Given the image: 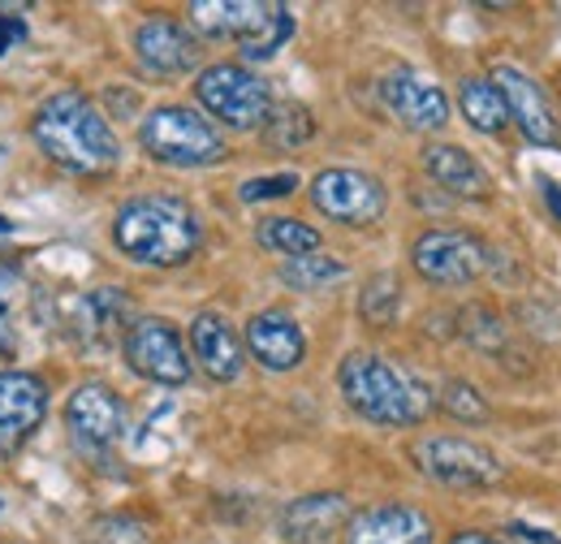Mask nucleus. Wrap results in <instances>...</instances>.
Segmentation results:
<instances>
[{"label": "nucleus", "mask_w": 561, "mask_h": 544, "mask_svg": "<svg viewBox=\"0 0 561 544\" xmlns=\"http://www.w3.org/2000/svg\"><path fill=\"white\" fill-rule=\"evenodd\" d=\"M31 138L39 143V151L53 165H61L70 173H87V178L108 173L122 160V143L113 135L108 117L82 91L48 95L31 117Z\"/></svg>", "instance_id": "1"}, {"label": "nucleus", "mask_w": 561, "mask_h": 544, "mask_svg": "<svg viewBox=\"0 0 561 544\" xmlns=\"http://www.w3.org/2000/svg\"><path fill=\"white\" fill-rule=\"evenodd\" d=\"M113 242L142 269H178L199 251L204 225L178 195H139L113 216Z\"/></svg>", "instance_id": "2"}, {"label": "nucleus", "mask_w": 561, "mask_h": 544, "mask_svg": "<svg viewBox=\"0 0 561 544\" xmlns=\"http://www.w3.org/2000/svg\"><path fill=\"white\" fill-rule=\"evenodd\" d=\"M337 389L351 403L354 415H363L367 423L380 428H411L432 415V389L420 376L393 367L389 359L371 354V350H354L337 367Z\"/></svg>", "instance_id": "3"}, {"label": "nucleus", "mask_w": 561, "mask_h": 544, "mask_svg": "<svg viewBox=\"0 0 561 544\" xmlns=\"http://www.w3.org/2000/svg\"><path fill=\"white\" fill-rule=\"evenodd\" d=\"M195 39H229L247 61H268L294 35V13L273 0H195L191 4Z\"/></svg>", "instance_id": "4"}, {"label": "nucleus", "mask_w": 561, "mask_h": 544, "mask_svg": "<svg viewBox=\"0 0 561 544\" xmlns=\"http://www.w3.org/2000/svg\"><path fill=\"white\" fill-rule=\"evenodd\" d=\"M142 151L169 169H208L229 156L225 135L211 126L204 113L182 109V104H164L151 109L139 126Z\"/></svg>", "instance_id": "5"}, {"label": "nucleus", "mask_w": 561, "mask_h": 544, "mask_svg": "<svg viewBox=\"0 0 561 544\" xmlns=\"http://www.w3.org/2000/svg\"><path fill=\"white\" fill-rule=\"evenodd\" d=\"M195 100L204 104L216 122L233 126V131H264L277 95L273 87L247 66H208L195 78Z\"/></svg>", "instance_id": "6"}, {"label": "nucleus", "mask_w": 561, "mask_h": 544, "mask_svg": "<svg viewBox=\"0 0 561 544\" xmlns=\"http://www.w3.org/2000/svg\"><path fill=\"white\" fill-rule=\"evenodd\" d=\"M411 463L440 488H496L505 479L501 458L467 437H420L411 445Z\"/></svg>", "instance_id": "7"}, {"label": "nucleus", "mask_w": 561, "mask_h": 544, "mask_svg": "<svg viewBox=\"0 0 561 544\" xmlns=\"http://www.w3.org/2000/svg\"><path fill=\"white\" fill-rule=\"evenodd\" d=\"M122 350H126L130 372L151 385H186L191 381V350H186L182 333L160 316L135 320L122 338Z\"/></svg>", "instance_id": "8"}, {"label": "nucleus", "mask_w": 561, "mask_h": 544, "mask_svg": "<svg viewBox=\"0 0 561 544\" xmlns=\"http://www.w3.org/2000/svg\"><path fill=\"white\" fill-rule=\"evenodd\" d=\"M311 204L337 225H376L389 207V191L380 178L363 173V169H324L311 178Z\"/></svg>", "instance_id": "9"}, {"label": "nucleus", "mask_w": 561, "mask_h": 544, "mask_svg": "<svg viewBox=\"0 0 561 544\" xmlns=\"http://www.w3.org/2000/svg\"><path fill=\"white\" fill-rule=\"evenodd\" d=\"M492 251L467 229H427L411 247V264L432 285H467L489 272Z\"/></svg>", "instance_id": "10"}, {"label": "nucleus", "mask_w": 561, "mask_h": 544, "mask_svg": "<svg viewBox=\"0 0 561 544\" xmlns=\"http://www.w3.org/2000/svg\"><path fill=\"white\" fill-rule=\"evenodd\" d=\"M489 78L492 87L501 91L505 109H510V122L523 131L527 143H536V147H561V122L558 113H553V104H549V91L531 73H523V69L514 66H496Z\"/></svg>", "instance_id": "11"}, {"label": "nucleus", "mask_w": 561, "mask_h": 544, "mask_svg": "<svg viewBox=\"0 0 561 544\" xmlns=\"http://www.w3.org/2000/svg\"><path fill=\"white\" fill-rule=\"evenodd\" d=\"M380 100L407 131H440L449 122V95L415 69L398 66L380 78Z\"/></svg>", "instance_id": "12"}, {"label": "nucleus", "mask_w": 561, "mask_h": 544, "mask_svg": "<svg viewBox=\"0 0 561 544\" xmlns=\"http://www.w3.org/2000/svg\"><path fill=\"white\" fill-rule=\"evenodd\" d=\"M66 428H70V437L82 450H108L126 432V407L100 381L78 385L70 394V403H66Z\"/></svg>", "instance_id": "13"}, {"label": "nucleus", "mask_w": 561, "mask_h": 544, "mask_svg": "<svg viewBox=\"0 0 561 544\" xmlns=\"http://www.w3.org/2000/svg\"><path fill=\"white\" fill-rule=\"evenodd\" d=\"M48 415V385L31 372H0V458L18 454Z\"/></svg>", "instance_id": "14"}, {"label": "nucleus", "mask_w": 561, "mask_h": 544, "mask_svg": "<svg viewBox=\"0 0 561 544\" xmlns=\"http://www.w3.org/2000/svg\"><path fill=\"white\" fill-rule=\"evenodd\" d=\"M135 57L156 78H178L199 66V39L173 18H147L135 31Z\"/></svg>", "instance_id": "15"}, {"label": "nucleus", "mask_w": 561, "mask_h": 544, "mask_svg": "<svg viewBox=\"0 0 561 544\" xmlns=\"http://www.w3.org/2000/svg\"><path fill=\"white\" fill-rule=\"evenodd\" d=\"M346 544H432V519L415 506L380 501L354 510L346 523Z\"/></svg>", "instance_id": "16"}, {"label": "nucleus", "mask_w": 561, "mask_h": 544, "mask_svg": "<svg viewBox=\"0 0 561 544\" xmlns=\"http://www.w3.org/2000/svg\"><path fill=\"white\" fill-rule=\"evenodd\" d=\"M242 345L268 372H294L307 359V338H302L298 320L285 311H255L242 329Z\"/></svg>", "instance_id": "17"}, {"label": "nucleus", "mask_w": 561, "mask_h": 544, "mask_svg": "<svg viewBox=\"0 0 561 544\" xmlns=\"http://www.w3.org/2000/svg\"><path fill=\"white\" fill-rule=\"evenodd\" d=\"M191 350H195V363L204 367V376H211L216 385H233L242 376L247 345L220 311H199L191 320Z\"/></svg>", "instance_id": "18"}, {"label": "nucleus", "mask_w": 561, "mask_h": 544, "mask_svg": "<svg viewBox=\"0 0 561 544\" xmlns=\"http://www.w3.org/2000/svg\"><path fill=\"white\" fill-rule=\"evenodd\" d=\"M351 523V501L342 492H311L280 510V536L289 544H324Z\"/></svg>", "instance_id": "19"}, {"label": "nucleus", "mask_w": 561, "mask_h": 544, "mask_svg": "<svg viewBox=\"0 0 561 544\" xmlns=\"http://www.w3.org/2000/svg\"><path fill=\"white\" fill-rule=\"evenodd\" d=\"M130 294L126 290H95L82 294L70 311V333L82 345H113L130 329Z\"/></svg>", "instance_id": "20"}, {"label": "nucleus", "mask_w": 561, "mask_h": 544, "mask_svg": "<svg viewBox=\"0 0 561 544\" xmlns=\"http://www.w3.org/2000/svg\"><path fill=\"white\" fill-rule=\"evenodd\" d=\"M423 169L440 191H449L458 200H489L492 195V178L484 173V165L458 143H427Z\"/></svg>", "instance_id": "21"}, {"label": "nucleus", "mask_w": 561, "mask_h": 544, "mask_svg": "<svg viewBox=\"0 0 561 544\" xmlns=\"http://www.w3.org/2000/svg\"><path fill=\"white\" fill-rule=\"evenodd\" d=\"M458 109L467 117L471 131L480 135H501L510 126V109L501 100V91L492 87V78H462L458 87Z\"/></svg>", "instance_id": "22"}, {"label": "nucleus", "mask_w": 561, "mask_h": 544, "mask_svg": "<svg viewBox=\"0 0 561 544\" xmlns=\"http://www.w3.org/2000/svg\"><path fill=\"white\" fill-rule=\"evenodd\" d=\"M260 242L268 251H280L285 260H298V256H316L320 251V229H311L307 220H294V216H268L260 220Z\"/></svg>", "instance_id": "23"}, {"label": "nucleus", "mask_w": 561, "mask_h": 544, "mask_svg": "<svg viewBox=\"0 0 561 544\" xmlns=\"http://www.w3.org/2000/svg\"><path fill=\"white\" fill-rule=\"evenodd\" d=\"M311 135H316V117H311L298 100H277V104H273V113H268V122H264V138H268L277 151H294V147H302Z\"/></svg>", "instance_id": "24"}, {"label": "nucleus", "mask_w": 561, "mask_h": 544, "mask_svg": "<svg viewBox=\"0 0 561 544\" xmlns=\"http://www.w3.org/2000/svg\"><path fill=\"white\" fill-rule=\"evenodd\" d=\"M398 311H402V285H398V276H393V272H376V276L363 285V294H358V316H363L367 325L385 329V325L398 320Z\"/></svg>", "instance_id": "25"}, {"label": "nucleus", "mask_w": 561, "mask_h": 544, "mask_svg": "<svg viewBox=\"0 0 561 544\" xmlns=\"http://www.w3.org/2000/svg\"><path fill=\"white\" fill-rule=\"evenodd\" d=\"M346 276V264L333 260V256H298V260H285L280 264V281L294 285V290H320V285H333Z\"/></svg>", "instance_id": "26"}, {"label": "nucleus", "mask_w": 561, "mask_h": 544, "mask_svg": "<svg viewBox=\"0 0 561 544\" xmlns=\"http://www.w3.org/2000/svg\"><path fill=\"white\" fill-rule=\"evenodd\" d=\"M436 403H440L445 415H454V419H462V423H484L492 415L489 403H484V394H480L476 385H467V381H445Z\"/></svg>", "instance_id": "27"}, {"label": "nucleus", "mask_w": 561, "mask_h": 544, "mask_svg": "<svg viewBox=\"0 0 561 544\" xmlns=\"http://www.w3.org/2000/svg\"><path fill=\"white\" fill-rule=\"evenodd\" d=\"M462 333L471 345H480L484 354H501L505 345H510V329L501 325V316H492L484 307H471V311H462Z\"/></svg>", "instance_id": "28"}, {"label": "nucleus", "mask_w": 561, "mask_h": 544, "mask_svg": "<svg viewBox=\"0 0 561 544\" xmlns=\"http://www.w3.org/2000/svg\"><path fill=\"white\" fill-rule=\"evenodd\" d=\"M18 298H22V276H18V269L0 264V354H9L18 345V333H13Z\"/></svg>", "instance_id": "29"}, {"label": "nucleus", "mask_w": 561, "mask_h": 544, "mask_svg": "<svg viewBox=\"0 0 561 544\" xmlns=\"http://www.w3.org/2000/svg\"><path fill=\"white\" fill-rule=\"evenodd\" d=\"M298 191V173H268V178H251V182H242V200L247 204H264V200H285V195H294Z\"/></svg>", "instance_id": "30"}, {"label": "nucleus", "mask_w": 561, "mask_h": 544, "mask_svg": "<svg viewBox=\"0 0 561 544\" xmlns=\"http://www.w3.org/2000/svg\"><path fill=\"white\" fill-rule=\"evenodd\" d=\"M91 541L95 544H147V528L135 523V519H104V523H95Z\"/></svg>", "instance_id": "31"}, {"label": "nucleus", "mask_w": 561, "mask_h": 544, "mask_svg": "<svg viewBox=\"0 0 561 544\" xmlns=\"http://www.w3.org/2000/svg\"><path fill=\"white\" fill-rule=\"evenodd\" d=\"M26 39V22L18 13H0V57H9V48H18Z\"/></svg>", "instance_id": "32"}, {"label": "nucleus", "mask_w": 561, "mask_h": 544, "mask_svg": "<svg viewBox=\"0 0 561 544\" xmlns=\"http://www.w3.org/2000/svg\"><path fill=\"white\" fill-rule=\"evenodd\" d=\"M540 195H545L549 212L561 220V182H553V178H540Z\"/></svg>", "instance_id": "33"}, {"label": "nucleus", "mask_w": 561, "mask_h": 544, "mask_svg": "<svg viewBox=\"0 0 561 544\" xmlns=\"http://www.w3.org/2000/svg\"><path fill=\"white\" fill-rule=\"evenodd\" d=\"M449 544H514L505 541V536H492V532H458Z\"/></svg>", "instance_id": "34"}, {"label": "nucleus", "mask_w": 561, "mask_h": 544, "mask_svg": "<svg viewBox=\"0 0 561 544\" xmlns=\"http://www.w3.org/2000/svg\"><path fill=\"white\" fill-rule=\"evenodd\" d=\"M514 536H527L531 544H561L558 536H549V532H536V528H527V523H514Z\"/></svg>", "instance_id": "35"}, {"label": "nucleus", "mask_w": 561, "mask_h": 544, "mask_svg": "<svg viewBox=\"0 0 561 544\" xmlns=\"http://www.w3.org/2000/svg\"><path fill=\"white\" fill-rule=\"evenodd\" d=\"M0 234H9V220H4V216H0Z\"/></svg>", "instance_id": "36"}]
</instances>
